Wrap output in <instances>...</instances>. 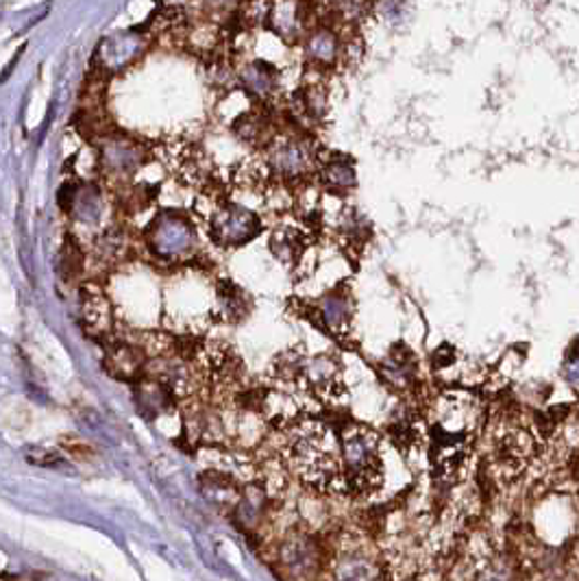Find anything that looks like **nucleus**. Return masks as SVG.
<instances>
[{
  "instance_id": "15",
  "label": "nucleus",
  "mask_w": 579,
  "mask_h": 581,
  "mask_svg": "<svg viewBox=\"0 0 579 581\" xmlns=\"http://www.w3.org/2000/svg\"><path fill=\"white\" fill-rule=\"evenodd\" d=\"M307 11L303 9L300 0H275L271 2V24L273 29L286 37V39H296L303 33Z\"/></svg>"
},
{
  "instance_id": "25",
  "label": "nucleus",
  "mask_w": 579,
  "mask_h": 581,
  "mask_svg": "<svg viewBox=\"0 0 579 581\" xmlns=\"http://www.w3.org/2000/svg\"><path fill=\"white\" fill-rule=\"evenodd\" d=\"M576 558H578V562H579V547H578V549H576ZM574 571H578V573H579V565H578V567H576V569H574Z\"/></svg>"
},
{
  "instance_id": "10",
  "label": "nucleus",
  "mask_w": 579,
  "mask_h": 581,
  "mask_svg": "<svg viewBox=\"0 0 579 581\" xmlns=\"http://www.w3.org/2000/svg\"><path fill=\"white\" fill-rule=\"evenodd\" d=\"M314 320L338 338H347L353 320V300L351 294L342 288L325 294L314 305Z\"/></svg>"
},
{
  "instance_id": "2",
  "label": "nucleus",
  "mask_w": 579,
  "mask_h": 581,
  "mask_svg": "<svg viewBox=\"0 0 579 581\" xmlns=\"http://www.w3.org/2000/svg\"><path fill=\"white\" fill-rule=\"evenodd\" d=\"M286 459L292 475L311 492H344L342 444L327 423L307 417L294 421L286 434Z\"/></svg>"
},
{
  "instance_id": "20",
  "label": "nucleus",
  "mask_w": 579,
  "mask_h": 581,
  "mask_svg": "<svg viewBox=\"0 0 579 581\" xmlns=\"http://www.w3.org/2000/svg\"><path fill=\"white\" fill-rule=\"evenodd\" d=\"M218 305H220V311H223L225 320H229V322L242 320L247 316V311H249L247 294L240 290L236 284H231V282H223L218 286Z\"/></svg>"
},
{
  "instance_id": "19",
  "label": "nucleus",
  "mask_w": 579,
  "mask_h": 581,
  "mask_svg": "<svg viewBox=\"0 0 579 581\" xmlns=\"http://www.w3.org/2000/svg\"><path fill=\"white\" fill-rule=\"evenodd\" d=\"M305 238L298 229H280L275 231L271 240L273 253L284 262V264H296L303 258L305 251Z\"/></svg>"
},
{
  "instance_id": "11",
  "label": "nucleus",
  "mask_w": 579,
  "mask_h": 581,
  "mask_svg": "<svg viewBox=\"0 0 579 581\" xmlns=\"http://www.w3.org/2000/svg\"><path fill=\"white\" fill-rule=\"evenodd\" d=\"M143 161V146L129 138H107L101 146V163L110 176H132Z\"/></svg>"
},
{
  "instance_id": "17",
  "label": "nucleus",
  "mask_w": 579,
  "mask_h": 581,
  "mask_svg": "<svg viewBox=\"0 0 579 581\" xmlns=\"http://www.w3.org/2000/svg\"><path fill=\"white\" fill-rule=\"evenodd\" d=\"M240 81H242L247 92H251L253 96H260V99H266L277 90L275 68H271L269 64H262V61L247 64L240 70Z\"/></svg>"
},
{
  "instance_id": "26",
  "label": "nucleus",
  "mask_w": 579,
  "mask_h": 581,
  "mask_svg": "<svg viewBox=\"0 0 579 581\" xmlns=\"http://www.w3.org/2000/svg\"><path fill=\"white\" fill-rule=\"evenodd\" d=\"M468 581H470V580H468Z\"/></svg>"
},
{
  "instance_id": "16",
  "label": "nucleus",
  "mask_w": 579,
  "mask_h": 581,
  "mask_svg": "<svg viewBox=\"0 0 579 581\" xmlns=\"http://www.w3.org/2000/svg\"><path fill=\"white\" fill-rule=\"evenodd\" d=\"M384 377L395 388H401V390L412 388L419 381V364L415 360V353L408 351L406 346L393 349L384 366Z\"/></svg>"
},
{
  "instance_id": "21",
  "label": "nucleus",
  "mask_w": 579,
  "mask_h": 581,
  "mask_svg": "<svg viewBox=\"0 0 579 581\" xmlns=\"http://www.w3.org/2000/svg\"><path fill=\"white\" fill-rule=\"evenodd\" d=\"M298 105L305 110V114L311 121H318L327 112V92L322 90V86H316V83L303 86L298 92Z\"/></svg>"
},
{
  "instance_id": "8",
  "label": "nucleus",
  "mask_w": 579,
  "mask_h": 581,
  "mask_svg": "<svg viewBox=\"0 0 579 581\" xmlns=\"http://www.w3.org/2000/svg\"><path fill=\"white\" fill-rule=\"evenodd\" d=\"M262 231V220L242 205H223L209 220V236L220 247H242Z\"/></svg>"
},
{
  "instance_id": "9",
  "label": "nucleus",
  "mask_w": 579,
  "mask_h": 581,
  "mask_svg": "<svg viewBox=\"0 0 579 581\" xmlns=\"http://www.w3.org/2000/svg\"><path fill=\"white\" fill-rule=\"evenodd\" d=\"M316 163L314 148L305 140H284L275 143L269 155L271 170L282 179H300L305 176Z\"/></svg>"
},
{
  "instance_id": "7",
  "label": "nucleus",
  "mask_w": 579,
  "mask_h": 581,
  "mask_svg": "<svg viewBox=\"0 0 579 581\" xmlns=\"http://www.w3.org/2000/svg\"><path fill=\"white\" fill-rule=\"evenodd\" d=\"M280 567L290 581H316L320 576L322 549L303 529H292L280 545Z\"/></svg>"
},
{
  "instance_id": "14",
  "label": "nucleus",
  "mask_w": 579,
  "mask_h": 581,
  "mask_svg": "<svg viewBox=\"0 0 579 581\" xmlns=\"http://www.w3.org/2000/svg\"><path fill=\"white\" fill-rule=\"evenodd\" d=\"M66 212L75 216V220L83 225H94L103 216V196L96 185H79L70 187V201L66 203Z\"/></svg>"
},
{
  "instance_id": "6",
  "label": "nucleus",
  "mask_w": 579,
  "mask_h": 581,
  "mask_svg": "<svg viewBox=\"0 0 579 581\" xmlns=\"http://www.w3.org/2000/svg\"><path fill=\"white\" fill-rule=\"evenodd\" d=\"M146 244L161 262H179L192 255L196 233L192 223L174 212H161L146 229Z\"/></svg>"
},
{
  "instance_id": "22",
  "label": "nucleus",
  "mask_w": 579,
  "mask_h": 581,
  "mask_svg": "<svg viewBox=\"0 0 579 581\" xmlns=\"http://www.w3.org/2000/svg\"><path fill=\"white\" fill-rule=\"evenodd\" d=\"M86 320L92 329L105 331L110 324V305L103 294H92L86 300Z\"/></svg>"
},
{
  "instance_id": "13",
  "label": "nucleus",
  "mask_w": 579,
  "mask_h": 581,
  "mask_svg": "<svg viewBox=\"0 0 579 581\" xmlns=\"http://www.w3.org/2000/svg\"><path fill=\"white\" fill-rule=\"evenodd\" d=\"M145 351L132 342H118L107 353L110 375L123 381H136L145 371Z\"/></svg>"
},
{
  "instance_id": "4",
  "label": "nucleus",
  "mask_w": 579,
  "mask_h": 581,
  "mask_svg": "<svg viewBox=\"0 0 579 581\" xmlns=\"http://www.w3.org/2000/svg\"><path fill=\"white\" fill-rule=\"evenodd\" d=\"M340 444L344 492L353 497H371L379 492L386 475L382 436L366 425L353 423L342 430Z\"/></svg>"
},
{
  "instance_id": "3",
  "label": "nucleus",
  "mask_w": 579,
  "mask_h": 581,
  "mask_svg": "<svg viewBox=\"0 0 579 581\" xmlns=\"http://www.w3.org/2000/svg\"><path fill=\"white\" fill-rule=\"evenodd\" d=\"M536 455V432L519 414L503 412L490 423L486 466L497 483H512Z\"/></svg>"
},
{
  "instance_id": "5",
  "label": "nucleus",
  "mask_w": 579,
  "mask_h": 581,
  "mask_svg": "<svg viewBox=\"0 0 579 581\" xmlns=\"http://www.w3.org/2000/svg\"><path fill=\"white\" fill-rule=\"evenodd\" d=\"M327 581H386V571L366 540L344 536L327 562Z\"/></svg>"
},
{
  "instance_id": "18",
  "label": "nucleus",
  "mask_w": 579,
  "mask_h": 581,
  "mask_svg": "<svg viewBox=\"0 0 579 581\" xmlns=\"http://www.w3.org/2000/svg\"><path fill=\"white\" fill-rule=\"evenodd\" d=\"M320 181L329 192L342 194L349 192L351 187H355L357 179H355V170L351 166L349 159H329L320 172Z\"/></svg>"
},
{
  "instance_id": "24",
  "label": "nucleus",
  "mask_w": 579,
  "mask_h": 581,
  "mask_svg": "<svg viewBox=\"0 0 579 581\" xmlns=\"http://www.w3.org/2000/svg\"><path fill=\"white\" fill-rule=\"evenodd\" d=\"M552 581H579V573L578 571H574V569H571L569 573H563L560 578H556V580Z\"/></svg>"
},
{
  "instance_id": "12",
  "label": "nucleus",
  "mask_w": 579,
  "mask_h": 581,
  "mask_svg": "<svg viewBox=\"0 0 579 581\" xmlns=\"http://www.w3.org/2000/svg\"><path fill=\"white\" fill-rule=\"evenodd\" d=\"M342 55V42L331 26H318L305 37V57L316 70H329Z\"/></svg>"
},
{
  "instance_id": "1",
  "label": "nucleus",
  "mask_w": 579,
  "mask_h": 581,
  "mask_svg": "<svg viewBox=\"0 0 579 581\" xmlns=\"http://www.w3.org/2000/svg\"><path fill=\"white\" fill-rule=\"evenodd\" d=\"M484 423V406L473 392L442 390L435 395L428 410L425 434L438 483L455 486L462 481Z\"/></svg>"
},
{
  "instance_id": "23",
  "label": "nucleus",
  "mask_w": 579,
  "mask_h": 581,
  "mask_svg": "<svg viewBox=\"0 0 579 581\" xmlns=\"http://www.w3.org/2000/svg\"><path fill=\"white\" fill-rule=\"evenodd\" d=\"M563 377L569 384V388H574L579 395V340L567 351L563 360Z\"/></svg>"
}]
</instances>
